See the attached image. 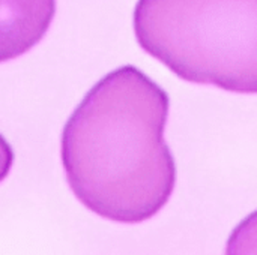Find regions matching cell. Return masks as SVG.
<instances>
[{
  "instance_id": "5b68a950",
  "label": "cell",
  "mask_w": 257,
  "mask_h": 255,
  "mask_svg": "<svg viewBox=\"0 0 257 255\" xmlns=\"http://www.w3.org/2000/svg\"><path fill=\"white\" fill-rule=\"evenodd\" d=\"M14 162V152L6 140L0 135V182L6 179Z\"/></svg>"
},
{
  "instance_id": "6da1fadb",
  "label": "cell",
  "mask_w": 257,
  "mask_h": 255,
  "mask_svg": "<svg viewBox=\"0 0 257 255\" xmlns=\"http://www.w3.org/2000/svg\"><path fill=\"white\" fill-rule=\"evenodd\" d=\"M169 95L134 66L99 80L66 122L62 162L74 195L96 215L139 224L155 216L176 183L164 141Z\"/></svg>"
},
{
  "instance_id": "277c9868",
  "label": "cell",
  "mask_w": 257,
  "mask_h": 255,
  "mask_svg": "<svg viewBox=\"0 0 257 255\" xmlns=\"http://www.w3.org/2000/svg\"><path fill=\"white\" fill-rule=\"evenodd\" d=\"M227 254H257V210L235 228L227 242Z\"/></svg>"
},
{
  "instance_id": "3957f363",
  "label": "cell",
  "mask_w": 257,
  "mask_h": 255,
  "mask_svg": "<svg viewBox=\"0 0 257 255\" xmlns=\"http://www.w3.org/2000/svg\"><path fill=\"white\" fill-rule=\"evenodd\" d=\"M56 0H0V63L32 50L47 33Z\"/></svg>"
},
{
  "instance_id": "7a4b0ae2",
  "label": "cell",
  "mask_w": 257,
  "mask_h": 255,
  "mask_svg": "<svg viewBox=\"0 0 257 255\" xmlns=\"http://www.w3.org/2000/svg\"><path fill=\"white\" fill-rule=\"evenodd\" d=\"M134 32L179 78L257 93V0H139Z\"/></svg>"
}]
</instances>
